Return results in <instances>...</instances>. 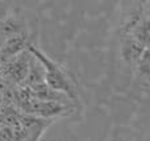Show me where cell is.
<instances>
[{
    "label": "cell",
    "instance_id": "cell-1",
    "mask_svg": "<svg viewBox=\"0 0 150 141\" xmlns=\"http://www.w3.org/2000/svg\"><path fill=\"white\" fill-rule=\"evenodd\" d=\"M28 50L36 60L41 62L45 69V82L52 90L67 95L73 102H78V90L75 86L74 79L71 78L70 73L59 63L54 62L52 58H49L45 53L37 49L34 45L29 44Z\"/></svg>",
    "mask_w": 150,
    "mask_h": 141
},
{
    "label": "cell",
    "instance_id": "cell-6",
    "mask_svg": "<svg viewBox=\"0 0 150 141\" xmlns=\"http://www.w3.org/2000/svg\"><path fill=\"white\" fill-rule=\"evenodd\" d=\"M1 107H3V98L0 96V108H1Z\"/></svg>",
    "mask_w": 150,
    "mask_h": 141
},
{
    "label": "cell",
    "instance_id": "cell-5",
    "mask_svg": "<svg viewBox=\"0 0 150 141\" xmlns=\"http://www.w3.org/2000/svg\"><path fill=\"white\" fill-rule=\"evenodd\" d=\"M141 7H142V15L145 20L150 23V1L144 3V5H141Z\"/></svg>",
    "mask_w": 150,
    "mask_h": 141
},
{
    "label": "cell",
    "instance_id": "cell-4",
    "mask_svg": "<svg viewBox=\"0 0 150 141\" xmlns=\"http://www.w3.org/2000/svg\"><path fill=\"white\" fill-rule=\"evenodd\" d=\"M136 67H137V73L141 78L150 79V46L145 49Z\"/></svg>",
    "mask_w": 150,
    "mask_h": 141
},
{
    "label": "cell",
    "instance_id": "cell-3",
    "mask_svg": "<svg viewBox=\"0 0 150 141\" xmlns=\"http://www.w3.org/2000/svg\"><path fill=\"white\" fill-rule=\"evenodd\" d=\"M122 44H121V57L129 65L136 66L140 61V58L142 57L146 47L144 45H141L138 41H136L132 36H127L122 34Z\"/></svg>",
    "mask_w": 150,
    "mask_h": 141
},
{
    "label": "cell",
    "instance_id": "cell-2",
    "mask_svg": "<svg viewBox=\"0 0 150 141\" xmlns=\"http://www.w3.org/2000/svg\"><path fill=\"white\" fill-rule=\"evenodd\" d=\"M29 46L28 38H26L25 33H20L16 36L8 37L4 40L0 47V61L3 63L8 62V61L13 60L15 57L20 55L23 52H25Z\"/></svg>",
    "mask_w": 150,
    "mask_h": 141
}]
</instances>
